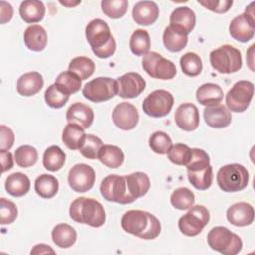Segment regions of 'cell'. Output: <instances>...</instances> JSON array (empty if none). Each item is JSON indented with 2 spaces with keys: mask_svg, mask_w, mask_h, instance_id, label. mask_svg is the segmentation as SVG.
<instances>
[{
  "mask_svg": "<svg viewBox=\"0 0 255 255\" xmlns=\"http://www.w3.org/2000/svg\"><path fill=\"white\" fill-rule=\"evenodd\" d=\"M122 228L141 239H155L161 231L160 221L153 214L143 210H128L121 219Z\"/></svg>",
  "mask_w": 255,
  "mask_h": 255,
  "instance_id": "6da1fadb",
  "label": "cell"
},
{
  "mask_svg": "<svg viewBox=\"0 0 255 255\" xmlns=\"http://www.w3.org/2000/svg\"><path fill=\"white\" fill-rule=\"evenodd\" d=\"M86 39L93 53L100 59H107L116 51V41L109 25L102 19H94L88 23L85 30Z\"/></svg>",
  "mask_w": 255,
  "mask_h": 255,
  "instance_id": "7a4b0ae2",
  "label": "cell"
},
{
  "mask_svg": "<svg viewBox=\"0 0 255 255\" xmlns=\"http://www.w3.org/2000/svg\"><path fill=\"white\" fill-rule=\"evenodd\" d=\"M69 215L78 223L92 227H101L106 221V212L103 205L94 198L78 197L70 205Z\"/></svg>",
  "mask_w": 255,
  "mask_h": 255,
  "instance_id": "3957f363",
  "label": "cell"
},
{
  "mask_svg": "<svg viewBox=\"0 0 255 255\" xmlns=\"http://www.w3.org/2000/svg\"><path fill=\"white\" fill-rule=\"evenodd\" d=\"M186 167L188 180L194 188L206 190L211 186L213 170L206 151L200 148H192V158Z\"/></svg>",
  "mask_w": 255,
  "mask_h": 255,
  "instance_id": "277c9868",
  "label": "cell"
},
{
  "mask_svg": "<svg viewBox=\"0 0 255 255\" xmlns=\"http://www.w3.org/2000/svg\"><path fill=\"white\" fill-rule=\"evenodd\" d=\"M219 188L225 192H238L247 187L249 173L239 163H230L219 168L216 174Z\"/></svg>",
  "mask_w": 255,
  "mask_h": 255,
  "instance_id": "5b68a950",
  "label": "cell"
},
{
  "mask_svg": "<svg viewBox=\"0 0 255 255\" xmlns=\"http://www.w3.org/2000/svg\"><path fill=\"white\" fill-rule=\"evenodd\" d=\"M209 247L223 255H236L243 246L241 238L227 227L215 226L207 234Z\"/></svg>",
  "mask_w": 255,
  "mask_h": 255,
  "instance_id": "8992f818",
  "label": "cell"
},
{
  "mask_svg": "<svg viewBox=\"0 0 255 255\" xmlns=\"http://www.w3.org/2000/svg\"><path fill=\"white\" fill-rule=\"evenodd\" d=\"M211 67L220 74H231L242 67V57L238 49L231 45H223L210 52Z\"/></svg>",
  "mask_w": 255,
  "mask_h": 255,
  "instance_id": "52a82bcc",
  "label": "cell"
},
{
  "mask_svg": "<svg viewBox=\"0 0 255 255\" xmlns=\"http://www.w3.org/2000/svg\"><path fill=\"white\" fill-rule=\"evenodd\" d=\"M100 191L104 199L110 202L128 204L134 201L128 193L126 176L117 174L106 176L101 182Z\"/></svg>",
  "mask_w": 255,
  "mask_h": 255,
  "instance_id": "ba28073f",
  "label": "cell"
},
{
  "mask_svg": "<svg viewBox=\"0 0 255 255\" xmlns=\"http://www.w3.org/2000/svg\"><path fill=\"white\" fill-rule=\"evenodd\" d=\"M82 94L94 103L109 101L118 94L117 80L109 77L95 78L84 86Z\"/></svg>",
  "mask_w": 255,
  "mask_h": 255,
  "instance_id": "9c48e42d",
  "label": "cell"
},
{
  "mask_svg": "<svg viewBox=\"0 0 255 255\" xmlns=\"http://www.w3.org/2000/svg\"><path fill=\"white\" fill-rule=\"evenodd\" d=\"M210 219L208 209L203 205H192L178 220V228L186 236H196L207 225Z\"/></svg>",
  "mask_w": 255,
  "mask_h": 255,
  "instance_id": "30bf717a",
  "label": "cell"
},
{
  "mask_svg": "<svg viewBox=\"0 0 255 255\" xmlns=\"http://www.w3.org/2000/svg\"><path fill=\"white\" fill-rule=\"evenodd\" d=\"M254 95V85L250 81H238L228 91L225 104L229 111L242 113L249 107Z\"/></svg>",
  "mask_w": 255,
  "mask_h": 255,
  "instance_id": "8fae6325",
  "label": "cell"
},
{
  "mask_svg": "<svg viewBox=\"0 0 255 255\" xmlns=\"http://www.w3.org/2000/svg\"><path fill=\"white\" fill-rule=\"evenodd\" d=\"M142 68L148 76L159 80H171L176 75V67L157 52H148L143 56Z\"/></svg>",
  "mask_w": 255,
  "mask_h": 255,
  "instance_id": "7c38bea8",
  "label": "cell"
},
{
  "mask_svg": "<svg viewBox=\"0 0 255 255\" xmlns=\"http://www.w3.org/2000/svg\"><path fill=\"white\" fill-rule=\"evenodd\" d=\"M254 2L246 7L243 14L236 16L229 25L230 36L240 42L246 43L254 37L255 18H254Z\"/></svg>",
  "mask_w": 255,
  "mask_h": 255,
  "instance_id": "4fadbf2b",
  "label": "cell"
},
{
  "mask_svg": "<svg viewBox=\"0 0 255 255\" xmlns=\"http://www.w3.org/2000/svg\"><path fill=\"white\" fill-rule=\"evenodd\" d=\"M174 104L171 93L165 90H155L143 100V112L152 118H162L169 114Z\"/></svg>",
  "mask_w": 255,
  "mask_h": 255,
  "instance_id": "5bb4252c",
  "label": "cell"
},
{
  "mask_svg": "<svg viewBox=\"0 0 255 255\" xmlns=\"http://www.w3.org/2000/svg\"><path fill=\"white\" fill-rule=\"evenodd\" d=\"M95 180V170L86 163L75 164L69 170L68 182L75 192L83 193L89 191L94 186Z\"/></svg>",
  "mask_w": 255,
  "mask_h": 255,
  "instance_id": "9a60e30c",
  "label": "cell"
},
{
  "mask_svg": "<svg viewBox=\"0 0 255 255\" xmlns=\"http://www.w3.org/2000/svg\"><path fill=\"white\" fill-rule=\"evenodd\" d=\"M112 119L116 127L122 130L133 129L139 120L137 109L130 103L122 102L118 104L112 113Z\"/></svg>",
  "mask_w": 255,
  "mask_h": 255,
  "instance_id": "2e32d148",
  "label": "cell"
},
{
  "mask_svg": "<svg viewBox=\"0 0 255 255\" xmlns=\"http://www.w3.org/2000/svg\"><path fill=\"white\" fill-rule=\"evenodd\" d=\"M118 95L123 99H133L139 96L145 89L144 79L137 73L129 72L117 79Z\"/></svg>",
  "mask_w": 255,
  "mask_h": 255,
  "instance_id": "e0dca14e",
  "label": "cell"
},
{
  "mask_svg": "<svg viewBox=\"0 0 255 255\" xmlns=\"http://www.w3.org/2000/svg\"><path fill=\"white\" fill-rule=\"evenodd\" d=\"M199 112L197 107L192 103H183L179 105L174 114L176 126L185 130H195L199 126Z\"/></svg>",
  "mask_w": 255,
  "mask_h": 255,
  "instance_id": "ac0fdd59",
  "label": "cell"
},
{
  "mask_svg": "<svg viewBox=\"0 0 255 255\" xmlns=\"http://www.w3.org/2000/svg\"><path fill=\"white\" fill-rule=\"evenodd\" d=\"M226 217L234 226H247L254 220V208L247 202H237L227 209Z\"/></svg>",
  "mask_w": 255,
  "mask_h": 255,
  "instance_id": "d6986e66",
  "label": "cell"
},
{
  "mask_svg": "<svg viewBox=\"0 0 255 255\" xmlns=\"http://www.w3.org/2000/svg\"><path fill=\"white\" fill-rule=\"evenodd\" d=\"M159 16V8L153 1H139L132 9L134 22L141 26H149L156 22Z\"/></svg>",
  "mask_w": 255,
  "mask_h": 255,
  "instance_id": "ffe728a7",
  "label": "cell"
},
{
  "mask_svg": "<svg viewBox=\"0 0 255 255\" xmlns=\"http://www.w3.org/2000/svg\"><path fill=\"white\" fill-rule=\"evenodd\" d=\"M203 117L206 125L213 128H226L232 121L230 111L220 104L206 107L203 110Z\"/></svg>",
  "mask_w": 255,
  "mask_h": 255,
  "instance_id": "44dd1931",
  "label": "cell"
},
{
  "mask_svg": "<svg viewBox=\"0 0 255 255\" xmlns=\"http://www.w3.org/2000/svg\"><path fill=\"white\" fill-rule=\"evenodd\" d=\"M66 120L68 123L76 124L84 129L89 128L94 121V111L84 103L72 104L66 113Z\"/></svg>",
  "mask_w": 255,
  "mask_h": 255,
  "instance_id": "7402d4cb",
  "label": "cell"
},
{
  "mask_svg": "<svg viewBox=\"0 0 255 255\" xmlns=\"http://www.w3.org/2000/svg\"><path fill=\"white\" fill-rule=\"evenodd\" d=\"M196 17L193 10L189 7L181 6L175 8L169 18L170 26L188 35L195 27Z\"/></svg>",
  "mask_w": 255,
  "mask_h": 255,
  "instance_id": "603a6c76",
  "label": "cell"
},
{
  "mask_svg": "<svg viewBox=\"0 0 255 255\" xmlns=\"http://www.w3.org/2000/svg\"><path fill=\"white\" fill-rule=\"evenodd\" d=\"M44 80L39 72H28L17 80V92L24 97H31L41 91Z\"/></svg>",
  "mask_w": 255,
  "mask_h": 255,
  "instance_id": "cb8c5ba5",
  "label": "cell"
},
{
  "mask_svg": "<svg viewBox=\"0 0 255 255\" xmlns=\"http://www.w3.org/2000/svg\"><path fill=\"white\" fill-rule=\"evenodd\" d=\"M126 176L127 186L130 197L136 200L147 193L150 188V179L148 175L141 171H136Z\"/></svg>",
  "mask_w": 255,
  "mask_h": 255,
  "instance_id": "d4e9b609",
  "label": "cell"
},
{
  "mask_svg": "<svg viewBox=\"0 0 255 255\" xmlns=\"http://www.w3.org/2000/svg\"><path fill=\"white\" fill-rule=\"evenodd\" d=\"M48 36L46 30L40 25H30L24 32L26 47L34 52H41L46 48Z\"/></svg>",
  "mask_w": 255,
  "mask_h": 255,
  "instance_id": "484cf974",
  "label": "cell"
},
{
  "mask_svg": "<svg viewBox=\"0 0 255 255\" xmlns=\"http://www.w3.org/2000/svg\"><path fill=\"white\" fill-rule=\"evenodd\" d=\"M196 100L202 106H214L220 104L223 99V90L214 83H205L196 90Z\"/></svg>",
  "mask_w": 255,
  "mask_h": 255,
  "instance_id": "4316f807",
  "label": "cell"
},
{
  "mask_svg": "<svg viewBox=\"0 0 255 255\" xmlns=\"http://www.w3.org/2000/svg\"><path fill=\"white\" fill-rule=\"evenodd\" d=\"M46 8L43 2L38 0H26L20 4L19 14L26 23H38L43 20Z\"/></svg>",
  "mask_w": 255,
  "mask_h": 255,
  "instance_id": "83f0119b",
  "label": "cell"
},
{
  "mask_svg": "<svg viewBox=\"0 0 255 255\" xmlns=\"http://www.w3.org/2000/svg\"><path fill=\"white\" fill-rule=\"evenodd\" d=\"M31 187L29 177L22 172H14L5 180V189L14 197H21L28 193Z\"/></svg>",
  "mask_w": 255,
  "mask_h": 255,
  "instance_id": "f1b7e54d",
  "label": "cell"
},
{
  "mask_svg": "<svg viewBox=\"0 0 255 255\" xmlns=\"http://www.w3.org/2000/svg\"><path fill=\"white\" fill-rule=\"evenodd\" d=\"M162 41L164 47L168 51L172 53H177L184 49L187 45L188 35L169 25L164 29Z\"/></svg>",
  "mask_w": 255,
  "mask_h": 255,
  "instance_id": "f546056e",
  "label": "cell"
},
{
  "mask_svg": "<svg viewBox=\"0 0 255 255\" xmlns=\"http://www.w3.org/2000/svg\"><path fill=\"white\" fill-rule=\"evenodd\" d=\"M85 129L76 124L68 123L62 133V140L71 150H79L85 140Z\"/></svg>",
  "mask_w": 255,
  "mask_h": 255,
  "instance_id": "4dcf8cb0",
  "label": "cell"
},
{
  "mask_svg": "<svg viewBox=\"0 0 255 255\" xmlns=\"http://www.w3.org/2000/svg\"><path fill=\"white\" fill-rule=\"evenodd\" d=\"M53 242L61 248H69L77 240V231L67 223H59L52 230Z\"/></svg>",
  "mask_w": 255,
  "mask_h": 255,
  "instance_id": "1f68e13d",
  "label": "cell"
},
{
  "mask_svg": "<svg viewBox=\"0 0 255 255\" xmlns=\"http://www.w3.org/2000/svg\"><path fill=\"white\" fill-rule=\"evenodd\" d=\"M98 159L109 168H118L123 164L125 155L119 146L104 144L98 153Z\"/></svg>",
  "mask_w": 255,
  "mask_h": 255,
  "instance_id": "d6a6232c",
  "label": "cell"
},
{
  "mask_svg": "<svg viewBox=\"0 0 255 255\" xmlns=\"http://www.w3.org/2000/svg\"><path fill=\"white\" fill-rule=\"evenodd\" d=\"M34 188L40 197L50 199L57 194L59 190V181L55 176L43 173L36 178Z\"/></svg>",
  "mask_w": 255,
  "mask_h": 255,
  "instance_id": "836d02e7",
  "label": "cell"
},
{
  "mask_svg": "<svg viewBox=\"0 0 255 255\" xmlns=\"http://www.w3.org/2000/svg\"><path fill=\"white\" fill-rule=\"evenodd\" d=\"M54 84L60 91L70 96L71 94L77 93L81 89L82 80L78 75L68 70L60 73Z\"/></svg>",
  "mask_w": 255,
  "mask_h": 255,
  "instance_id": "e575fe53",
  "label": "cell"
},
{
  "mask_svg": "<svg viewBox=\"0 0 255 255\" xmlns=\"http://www.w3.org/2000/svg\"><path fill=\"white\" fill-rule=\"evenodd\" d=\"M66 161L65 152L58 145L49 146L43 154L44 167L52 172L60 170Z\"/></svg>",
  "mask_w": 255,
  "mask_h": 255,
  "instance_id": "d590c367",
  "label": "cell"
},
{
  "mask_svg": "<svg viewBox=\"0 0 255 255\" xmlns=\"http://www.w3.org/2000/svg\"><path fill=\"white\" fill-rule=\"evenodd\" d=\"M150 36L146 30H135L129 40V48L135 56H144L150 49Z\"/></svg>",
  "mask_w": 255,
  "mask_h": 255,
  "instance_id": "8d00e7d4",
  "label": "cell"
},
{
  "mask_svg": "<svg viewBox=\"0 0 255 255\" xmlns=\"http://www.w3.org/2000/svg\"><path fill=\"white\" fill-rule=\"evenodd\" d=\"M194 202V193L187 187H178L170 195L171 205L179 210L189 209Z\"/></svg>",
  "mask_w": 255,
  "mask_h": 255,
  "instance_id": "74e56055",
  "label": "cell"
},
{
  "mask_svg": "<svg viewBox=\"0 0 255 255\" xmlns=\"http://www.w3.org/2000/svg\"><path fill=\"white\" fill-rule=\"evenodd\" d=\"M69 71L78 75L81 80L90 78L95 72V63L92 59L84 56L72 59L69 64Z\"/></svg>",
  "mask_w": 255,
  "mask_h": 255,
  "instance_id": "f35d334b",
  "label": "cell"
},
{
  "mask_svg": "<svg viewBox=\"0 0 255 255\" xmlns=\"http://www.w3.org/2000/svg\"><path fill=\"white\" fill-rule=\"evenodd\" d=\"M179 64L182 72L188 77H196L202 71L201 58L193 52H188L181 56Z\"/></svg>",
  "mask_w": 255,
  "mask_h": 255,
  "instance_id": "ab89813d",
  "label": "cell"
},
{
  "mask_svg": "<svg viewBox=\"0 0 255 255\" xmlns=\"http://www.w3.org/2000/svg\"><path fill=\"white\" fill-rule=\"evenodd\" d=\"M166 154L172 163L186 166L192 158V148L183 143H176L171 145Z\"/></svg>",
  "mask_w": 255,
  "mask_h": 255,
  "instance_id": "60d3db41",
  "label": "cell"
},
{
  "mask_svg": "<svg viewBox=\"0 0 255 255\" xmlns=\"http://www.w3.org/2000/svg\"><path fill=\"white\" fill-rule=\"evenodd\" d=\"M14 159L16 163L23 168H27L33 166L38 160V151L34 146L25 144L19 146L15 153Z\"/></svg>",
  "mask_w": 255,
  "mask_h": 255,
  "instance_id": "b9f144b4",
  "label": "cell"
},
{
  "mask_svg": "<svg viewBox=\"0 0 255 255\" xmlns=\"http://www.w3.org/2000/svg\"><path fill=\"white\" fill-rule=\"evenodd\" d=\"M128 2L127 0H103L101 7L103 13L112 19L123 17L128 10Z\"/></svg>",
  "mask_w": 255,
  "mask_h": 255,
  "instance_id": "7bdbcfd3",
  "label": "cell"
},
{
  "mask_svg": "<svg viewBox=\"0 0 255 255\" xmlns=\"http://www.w3.org/2000/svg\"><path fill=\"white\" fill-rule=\"evenodd\" d=\"M148 143L151 150L157 154H166L172 145V141L169 135L166 132L160 130L155 131L150 135Z\"/></svg>",
  "mask_w": 255,
  "mask_h": 255,
  "instance_id": "ee69618b",
  "label": "cell"
},
{
  "mask_svg": "<svg viewBox=\"0 0 255 255\" xmlns=\"http://www.w3.org/2000/svg\"><path fill=\"white\" fill-rule=\"evenodd\" d=\"M104 145L102 139L94 134H86L85 140L81 146L80 153L88 159L98 158V153Z\"/></svg>",
  "mask_w": 255,
  "mask_h": 255,
  "instance_id": "f6af8a7d",
  "label": "cell"
},
{
  "mask_svg": "<svg viewBox=\"0 0 255 255\" xmlns=\"http://www.w3.org/2000/svg\"><path fill=\"white\" fill-rule=\"evenodd\" d=\"M69 95L60 91L55 84L50 85L44 94L46 104L53 109H60L66 105L69 100Z\"/></svg>",
  "mask_w": 255,
  "mask_h": 255,
  "instance_id": "bcb514c9",
  "label": "cell"
},
{
  "mask_svg": "<svg viewBox=\"0 0 255 255\" xmlns=\"http://www.w3.org/2000/svg\"><path fill=\"white\" fill-rule=\"evenodd\" d=\"M0 215L1 224H11L17 218L18 209L14 202L2 197L0 198Z\"/></svg>",
  "mask_w": 255,
  "mask_h": 255,
  "instance_id": "7dc6e473",
  "label": "cell"
},
{
  "mask_svg": "<svg viewBox=\"0 0 255 255\" xmlns=\"http://www.w3.org/2000/svg\"><path fill=\"white\" fill-rule=\"evenodd\" d=\"M198 4H200L201 6H203L204 8L218 13V14H222V13H226L232 6L233 1L232 0H198L197 1Z\"/></svg>",
  "mask_w": 255,
  "mask_h": 255,
  "instance_id": "c3c4849f",
  "label": "cell"
},
{
  "mask_svg": "<svg viewBox=\"0 0 255 255\" xmlns=\"http://www.w3.org/2000/svg\"><path fill=\"white\" fill-rule=\"evenodd\" d=\"M15 141V135L13 130L5 126H0V150L8 151L14 144Z\"/></svg>",
  "mask_w": 255,
  "mask_h": 255,
  "instance_id": "681fc988",
  "label": "cell"
},
{
  "mask_svg": "<svg viewBox=\"0 0 255 255\" xmlns=\"http://www.w3.org/2000/svg\"><path fill=\"white\" fill-rule=\"evenodd\" d=\"M13 17V8L10 3L1 1L0 2V23L5 24L9 22Z\"/></svg>",
  "mask_w": 255,
  "mask_h": 255,
  "instance_id": "f907efd6",
  "label": "cell"
},
{
  "mask_svg": "<svg viewBox=\"0 0 255 255\" xmlns=\"http://www.w3.org/2000/svg\"><path fill=\"white\" fill-rule=\"evenodd\" d=\"M0 158H1V165H2V172L10 170L14 165V160L12 153L9 151L0 150Z\"/></svg>",
  "mask_w": 255,
  "mask_h": 255,
  "instance_id": "816d5d0a",
  "label": "cell"
},
{
  "mask_svg": "<svg viewBox=\"0 0 255 255\" xmlns=\"http://www.w3.org/2000/svg\"><path fill=\"white\" fill-rule=\"evenodd\" d=\"M55 254V250L52 249L51 246L47 245V244H44V243H40V244H37L33 247V249L31 250V254Z\"/></svg>",
  "mask_w": 255,
  "mask_h": 255,
  "instance_id": "f5cc1de1",
  "label": "cell"
},
{
  "mask_svg": "<svg viewBox=\"0 0 255 255\" xmlns=\"http://www.w3.org/2000/svg\"><path fill=\"white\" fill-rule=\"evenodd\" d=\"M81 3V1H76V2H68V1H60V4L61 5H64V6H66V7H69V8H71V7H74V6H76V5H78V4H80Z\"/></svg>",
  "mask_w": 255,
  "mask_h": 255,
  "instance_id": "db71d44e",
  "label": "cell"
}]
</instances>
